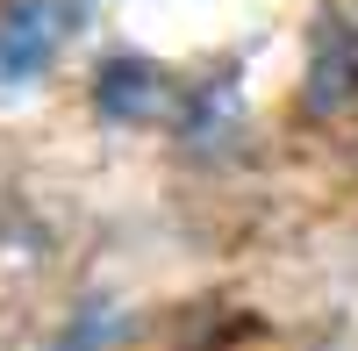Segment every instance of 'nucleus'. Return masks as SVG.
<instances>
[{"label": "nucleus", "instance_id": "obj_1", "mask_svg": "<svg viewBox=\"0 0 358 351\" xmlns=\"http://www.w3.org/2000/svg\"><path fill=\"white\" fill-rule=\"evenodd\" d=\"M72 8L65 0H8L0 8V79H29L50 65V50L65 43Z\"/></svg>", "mask_w": 358, "mask_h": 351}, {"label": "nucleus", "instance_id": "obj_2", "mask_svg": "<svg viewBox=\"0 0 358 351\" xmlns=\"http://www.w3.org/2000/svg\"><path fill=\"white\" fill-rule=\"evenodd\" d=\"M158 94H165V79L143 65V57H115V65H101V79H94V101H101V115H115V122L158 108Z\"/></svg>", "mask_w": 358, "mask_h": 351}, {"label": "nucleus", "instance_id": "obj_3", "mask_svg": "<svg viewBox=\"0 0 358 351\" xmlns=\"http://www.w3.org/2000/svg\"><path fill=\"white\" fill-rule=\"evenodd\" d=\"M351 94H358V36H351V29H337V50L322 43V57H315L308 108H315V115H330V108H344Z\"/></svg>", "mask_w": 358, "mask_h": 351}]
</instances>
